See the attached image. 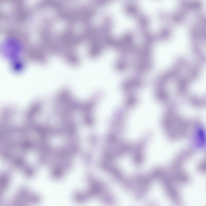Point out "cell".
Wrapping results in <instances>:
<instances>
[{"instance_id": "obj_8", "label": "cell", "mask_w": 206, "mask_h": 206, "mask_svg": "<svg viewBox=\"0 0 206 206\" xmlns=\"http://www.w3.org/2000/svg\"><path fill=\"white\" fill-rule=\"evenodd\" d=\"M197 60L198 63L201 64H205L206 63V55L202 53L197 55Z\"/></svg>"}, {"instance_id": "obj_6", "label": "cell", "mask_w": 206, "mask_h": 206, "mask_svg": "<svg viewBox=\"0 0 206 206\" xmlns=\"http://www.w3.org/2000/svg\"><path fill=\"white\" fill-rule=\"evenodd\" d=\"M191 49L194 54L197 56L201 53L200 46L198 42H193L191 45Z\"/></svg>"}, {"instance_id": "obj_10", "label": "cell", "mask_w": 206, "mask_h": 206, "mask_svg": "<svg viewBox=\"0 0 206 206\" xmlns=\"http://www.w3.org/2000/svg\"><path fill=\"white\" fill-rule=\"evenodd\" d=\"M180 69L177 67L174 68L172 69L171 73H170V76L173 78H177L180 76Z\"/></svg>"}, {"instance_id": "obj_2", "label": "cell", "mask_w": 206, "mask_h": 206, "mask_svg": "<svg viewBox=\"0 0 206 206\" xmlns=\"http://www.w3.org/2000/svg\"><path fill=\"white\" fill-rule=\"evenodd\" d=\"M190 35L193 42H198L201 36L200 31L194 26L191 28Z\"/></svg>"}, {"instance_id": "obj_4", "label": "cell", "mask_w": 206, "mask_h": 206, "mask_svg": "<svg viewBox=\"0 0 206 206\" xmlns=\"http://www.w3.org/2000/svg\"><path fill=\"white\" fill-rule=\"evenodd\" d=\"M179 7L180 12L184 13L191 9V2L187 1H181L179 3Z\"/></svg>"}, {"instance_id": "obj_9", "label": "cell", "mask_w": 206, "mask_h": 206, "mask_svg": "<svg viewBox=\"0 0 206 206\" xmlns=\"http://www.w3.org/2000/svg\"><path fill=\"white\" fill-rule=\"evenodd\" d=\"M198 22L202 25V26H206V16L204 15H198L197 17Z\"/></svg>"}, {"instance_id": "obj_5", "label": "cell", "mask_w": 206, "mask_h": 206, "mask_svg": "<svg viewBox=\"0 0 206 206\" xmlns=\"http://www.w3.org/2000/svg\"><path fill=\"white\" fill-rule=\"evenodd\" d=\"M172 19L173 22L175 23H182L184 20V14L181 12H179L178 13L173 15Z\"/></svg>"}, {"instance_id": "obj_1", "label": "cell", "mask_w": 206, "mask_h": 206, "mask_svg": "<svg viewBox=\"0 0 206 206\" xmlns=\"http://www.w3.org/2000/svg\"><path fill=\"white\" fill-rule=\"evenodd\" d=\"M200 68L197 64H193L190 68L189 78L191 79H196L199 75Z\"/></svg>"}, {"instance_id": "obj_11", "label": "cell", "mask_w": 206, "mask_h": 206, "mask_svg": "<svg viewBox=\"0 0 206 206\" xmlns=\"http://www.w3.org/2000/svg\"><path fill=\"white\" fill-rule=\"evenodd\" d=\"M204 38H205V39H206V36Z\"/></svg>"}, {"instance_id": "obj_7", "label": "cell", "mask_w": 206, "mask_h": 206, "mask_svg": "<svg viewBox=\"0 0 206 206\" xmlns=\"http://www.w3.org/2000/svg\"><path fill=\"white\" fill-rule=\"evenodd\" d=\"M203 4L199 1H194L191 2V9L195 11H198L202 8Z\"/></svg>"}, {"instance_id": "obj_3", "label": "cell", "mask_w": 206, "mask_h": 206, "mask_svg": "<svg viewBox=\"0 0 206 206\" xmlns=\"http://www.w3.org/2000/svg\"><path fill=\"white\" fill-rule=\"evenodd\" d=\"M176 67L178 69H185L188 67V64L186 60L182 57H179L176 60Z\"/></svg>"}]
</instances>
